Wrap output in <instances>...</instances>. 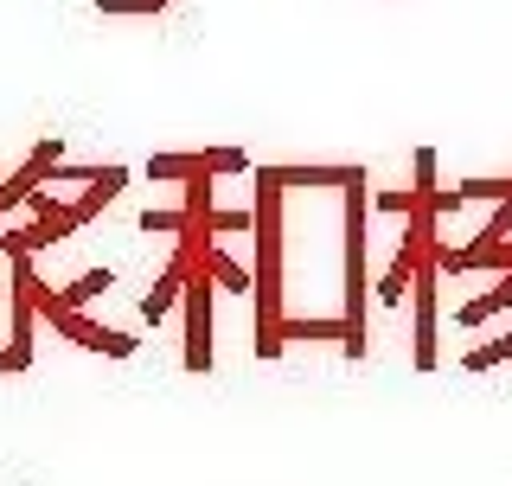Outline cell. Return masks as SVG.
I'll return each instance as SVG.
<instances>
[{
	"instance_id": "6da1fadb",
	"label": "cell",
	"mask_w": 512,
	"mask_h": 486,
	"mask_svg": "<svg viewBox=\"0 0 512 486\" xmlns=\"http://www.w3.org/2000/svg\"><path fill=\"white\" fill-rule=\"evenodd\" d=\"M282 186L256 173V359H282Z\"/></svg>"
},
{
	"instance_id": "7a4b0ae2",
	"label": "cell",
	"mask_w": 512,
	"mask_h": 486,
	"mask_svg": "<svg viewBox=\"0 0 512 486\" xmlns=\"http://www.w3.org/2000/svg\"><path fill=\"white\" fill-rule=\"evenodd\" d=\"M340 212H346V301H340V320H346V346L340 359H365V295H372V275H365V218H372V186H346L340 192Z\"/></svg>"
},
{
	"instance_id": "3957f363",
	"label": "cell",
	"mask_w": 512,
	"mask_h": 486,
	"mask_svg": "<svg viewBox=\"0 0 512 486\" xmlns=\"http://www.w3.org/2000/svg\"><path fill=\"white\" fill-rule=\"evenodd\" d=\"M45 327H52L58 339H71V346H84V352H103V359H135L141 352V339L135 333H116V327H103V320H90L84 307H45Z\"/></svg>"
},
{
	"instance_id": "277c9868",
	"label": "cell",
	"mask_w": 512,
	"mask_h": 486,
	"mask_svg": "<svg viewBox=\"0 0 512 486\" xmlns=\"http://www.w3.org/2000/svg\"><path fill=\"white\" fill-rule=\"evenodd\" d=\"M212 295H218V275L212 269H192L186 275V371H212Z\"/></svg>"
},
{
	"instance_id": "5b68a950",
	"label": "cell",
	"mask_w": 512,
	"mask_h": 486,
	"mask_svg": "<svg viewBox=\"0 0 512 486\" xmlns=\"http://www.w3.org/2000/svg\"><path fill=\"white\" fill-rule=\"evenodd\" d=\"M436 256L423 263V275L410 282V320H416V339H410V365L416 371H436L442 359H436Z\"/></svg>"
},
{
	"instance_id": "8992f818",
	"label": "cell",
	"mask_w": 512,
	"mask_h": 486,
	"mask_svg": "<svg viewBox=\"0 0 512 486\" xmlns=\"http://www.w3.org/2000/svg\"><path fill=\"white\" fill-rule=\"evenodd\" d=\"M199 173H250L244 148H205V154H154L148 160V180H199Z\"/></svg>"
},
{
	"instance_id": "52a82bcc",
	"label": "cell",
	"mask_w": 512,
	"mask_h": 486,
	"mask_svg": "<svg viewBox=\"0 0 512 486\" xmlns=\"http://www.w3.org/2000/svg\"><path fill=\"white\" fill-rule=\"evenodd\" d=\"M263 180H276L282 192H301V186H333V192H346V186H359L365 180V167H256Z\"/></svg>"
},
{
	"instance_id": "ba28073f",
	"label": "cell",
	"mask_w": 512,
	"mask_h": 486,
	"mask_svg": "<svg viewBox=\"0 0 512 486\" xmlns=\"http://www.w3.org/2000/svg\"><path fill=\"white\" fill-rule=\"evenodd\" d=\"M295 339H333V346H346V320L340 314H288L282 320V346H295Z\"/></svg>"
},
{
	"instance_id": "9c48e42d",
	"label": "cell",
	"mask_w": 512,
	"mask_h": 486,
	"mask_svg": "<svg viewBox=\"0 0 512 486\" xmlns=\"http://www.w3.org/2000/svg\"><path fill=\"white\" fill-rule=\"evenodd\" d=\"M500 307H512V275H500V282H493V288H487V295H480V301L455 307V320H461V327H480V320H493V314H500Z\"/></svg>"
},
{
	"instance_id": "30bf717a",
	"label": "cell",
	"mask_w": 512,
	"mask_h": 486,
	"mask_svg": "<svg viewBox=\"0 0 512 486\" xmlns=\"http://www.w3.org/2000/svg\"><path fill=\"white\" fill-rule=\"evenodd\" d=\"M506 237H512V199L493 205V218L474 231V243H455V250H461V256H480V250H493V243H506Z\"/></svg>"
},
{
	"instance_id": "8fae6325",
	"label": "cell",
	"mask_w": 512,
	"mask_h": 486,
	"mask_svg": "<svg viewBox=\"0 0 512 486\" xmlns=\"http://www.w3.org/2000/svg\"><path fill=\"white\" fill-rule=\"evenodd\" d=\"M205 269L218 275V288H231V295H244V288H256V275L244 263H231V256L218 250V237H212V250H205Z\"/></svg>"
},
{
	"instance_id": "7c38bea8",
	"label": "cell",
	"mask_w": 512,
	"mask_h": 486,
	"mask_svg": "<svg viewBox=\"0 0 512 486\" xmlns=\"http://www.w3.org/2000/svg\"><path fill=\"white\" fill-rule=\"evenodd\" d=\"M506 359H512V333H506V339H493V346H474L461 365H468V371H493V365H506Z\"/></svg>"
},
{
	"instance_id": "4fadbf2b",
	"label": "cell",
	"mask_w": 512,
	"mask_h": 486,
	"mask_svg": "<svg viewBox=\"0 0 512 486\" xmlns=\"http://www.w3.org/2000/svg\"><path fill=\"white\" fill-rule=\"evenodd\" d=\"M135 224H141L148 237H154V231H160V237H180V205H173V212H154V205H148V212H141Z\"/></svg>"
},
{
	"instance_id": "5bb4252c",
	"label": "cell",
	"mask_w": 512,
	"mask_h": 486,
	"mask_svg": "<svg viewBox=\"0 0 512 486\" xmlns=\"http://www.w3.org/2000/svg\"><path fill=\"white\" fill-rule=\"evenodd\" d=\"M96 7L103 13H160L167 0H96Z\"/></svg>"
}]
</instances>
